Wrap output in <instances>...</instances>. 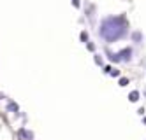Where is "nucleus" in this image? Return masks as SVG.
Returning a JSON list of instances; mask_svg holds the SVG:
<instances>
[{"label": "nucleus", "mask_w": 146, "mask_h": 140, "mask_svg": "<svg viewBox=\"0 0 146 140\" xmlns=\"http://www.w3.org/2000/svg\"><path fill=\"white\" fill-rule=\"evenodd\" d=\"M100 37L106 40V42H114L121 37L127 35V21L121 16H111V18H106L100 25V30H99Z\"/></svg>", "instance_id": "1"}, {"label": "nucleus", "mask_w": 146, "mask_h": 140, "mask_svg": "<svg viewBox=\"0 0 146 140\" xmlns=\"http://www.w3.org/2000/svg\"><path fill=\"white\" fill-rule=\"evenodd\" d=\"M116 56H118V60H120V61H121V60H123V61H127V60H130V56H132V49H130V47H127V49L120 51Z\"/></svg>", "instance_id": "2"}, {"label": "nucleus", "mask_w": 146, "mask_h": 140, "mask_svg": "<svg viewBox=\"0 0 146 140\" xmlns=\"http://www.w3.org/2000/svg\"><path fill=\"white\" fill-rule=\"evenodd\" d=\"M129 98H130V102H137V100H139V93H137V91H132Z\"/></svg>", "instance_id": "3"}, {"label": "nucleus", "mask_w": 146, "mask_h": 140, "mask_svg": "<svg viewBox=\"0 0 146 140\" xmlns=\"http://www.w3.org/2000/svg\"><path fill=\"white\" fill-rule=\"evenodd\" d=\"M129 84V79H120V86H127Z\"/></svg>", "instance_id": "4"}, {"label": "nucleus", "mask_w": 146, "mask_h": 140, "mask_svg": "<svg viewBox=\"0 0 146 140\" xmlns=\"http://www.w3.org/2000/svg\"><path fill=\"white\" fill-rule=\"evenodd\" d=\"M74 5H76V7H78V5H79V2H78V0H74Z\"/></svg>", "instance_id": "5"}]
</instances>
